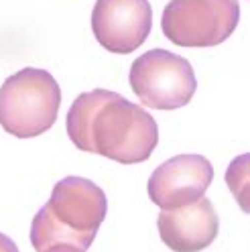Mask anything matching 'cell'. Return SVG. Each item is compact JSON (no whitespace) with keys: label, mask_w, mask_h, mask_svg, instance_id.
Wrapping results in <instances>:
<instances>
[{"label":"cell","mask_w":250,"mask_h":252,"mask_svg":"<svg viewBox=\"0 0 250 252\" xmlns=\"http://www.w3.org/2000/svg\"><path fill=\"white\" fill-rule=\"evenodd\" d=\"M69 140L86 153L134 165L151 159L159 143L155 118L110 90L80 94L67 112Z\"/></svg>","instance_id":"1"},{"label":"cell","mask_w":250,"mask_h":252,"mask_svg":"<svg viewBox=\"0 0 250 252\" xmlns=\"http://www.w3.org/2000/svg\"><path fill=\"white\" fill-rule=\"evenodd\" d=\"M108 212L102 187L84 177H65L55 183L51 197L31 224V244L37 252L53 246L88 250Z\"/></svg>","instance_id":"2"},{"label":"cell","mask_w":250,"mask_h":252,"mask_svg":"<svg viewBox=\"0 0 250 252\" xmlns=\"http://www.w3.org/2000/svg\"><path fill=\"white\" fill-rule=\"evenodd\" d=\"M61 90L55 77L37 67H25L0 88V126L12 136L33 138L55 124Z\"/></svg>","instance_id":"3"},{"label":"cell","mask_w":250,"mask_h":252,"mask_svg":"<svg viewBox=\"0 0 250 252\" xmlns=\"http://www.w3.org/2000/svg\"><path fill=\"white\" fill-rule=\"evenodd\" d=\"M238 0H171L163 10V35L179 47H216L238 27Z\"/></svg>","instance_id":"4"},{"label":"cell","mask_w":250,"mask_h":252,"mask_svg":"<svg viewBox=\"0 0 250 252\" xmlns=\"http://www.w3.org/2000/svg\"><path fill=\"white\" fill-rule=\"evenodd\" d=\"M130 88L147 108L177 110L191 102L197 80L185 57L165 49H151L134 59Z\"/></svg>","instance_id":"5"},{"label":"cell","mask_w":250,"mask_h":252,"mask_svg":"<svg viewBox=\"0 0 250 252\" xmlns=\"http://www.w3.org/2000/svg\"><path fill=\"white\" fill-rule=\"evenodd\" d=\"M153 27L149 0H96L92 31L104 49L126 55L143 45Z\"/></svg>","instance_id":"6"},{"label":"cell","mask_w":250,"mask_h":252,"mask_svg":"<svg viewBox=\"0 0 250 252\" xmlns=\"http://www.w3.org/2000/svg\"><path fill=\"white\" fill-rule=\"evenodd\" d=\"M214 179L212 163L201 155H177L153 171L149 197L161 210H177L204 197Z\"/></svg>","instance_id":"7"},{"label":"cell","mask_w":250,"mask_h":252,"mask_svg":"<svg viewBox=\"0 0 250 252\" xmlns=\"http://www.w3.org/2000/svg\"><path fill=\"white\" fill-rule=\"evenodd\" d=\"M161 240L173 252H199L212 246L220 230L214 203L208 197L177 210H161L157 218Z\"/></svg>","instance_id":"8"},{"label":"cell","mask_w":250,"mask_h":252,"mask_svg":"<svg viewBox=\"0 0 250 252\" xmlns=\"http://www.w3.org/2000/svg\"><path fill=\"white\" fill-rule=\"evenodd\" d=\"M0 252H19L17 244H14L8 236L2 234V232H0Z\"/></svg>","instance_id":"9"},{"label":"cell","mask_w":250,"mask_h":252,"mask_svg":"<svg viewBox=\"0 0 250 252\" xmlns=\"http://www.w3.org/2000/svg\"><path fill=\"white\" fill-rule=\"evenodd\" d=\"M45 252H86V250H77V248H71V246H53Z\"/></svg>","instance_id":"10"}]
</instances>
